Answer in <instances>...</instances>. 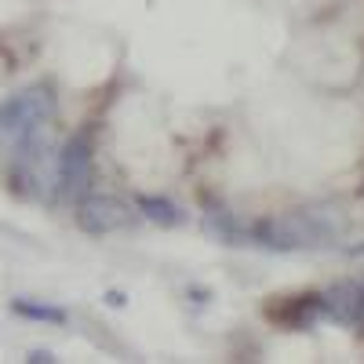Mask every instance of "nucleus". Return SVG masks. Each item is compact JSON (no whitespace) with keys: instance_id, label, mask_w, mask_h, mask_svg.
<instances>
[{"instance_id":"f257e3e1","label":"nucleus","mask_w":364,"mask_h":364,"mask_svg":"<svg viewBox=\"0 0 364 364\" xmlns=\"http://www.w3.org/2000/svg\"><path fill=\"white\" fill-rule=\"evenodd\" d=\"M343 233V215L336 208H302L277 219H262L252 226V240L273 252H295V248H321L331 245Z\"/></svg>"},{"instance_id":"f03ea898","label":"nucleus","mask_w":364,"mask_h":364,"mask_svg":"<svg viewBox=\"0 0 364 364\" xmlns=\"http://www.w3.org/2000/svg\"><path fill=\"white\" fill-rule=\"evenodd\" d=\"M55 117V95L51 87H26L18 95H11L8 102H0V139L4 142H33L41 128L51 124Z\"/></svg>"},{"instance_id":"7ed1b4c3","label":"nucleus","mask_w":364,"mask_h":364,"mask_svg":"<svg viewBox=\"0 0 364 364\" xmlns=\"http://www.w3.org/2000/svg\"><path fill=\"white\" fill-rule=\"evenodd\" d=\"M55 182L58 193L66 200H84L91 190V139L87 135H73L63 154H58V168H55Z\"/></svg>"},{"instance_id":"20e7f679","label":"nucleus","mask_w":364,"mask_h":364,"mask_svg":"<svg viewBox=\"0 0 364 364\" xmlns=\"http://www.w3.org/2000/svg\"><path fill=\"white\" fill-rule=\"evenodd\" d=\"M135 215H132V208L124 200H117V197H84L77 200V226L91 237H106V233H117V230H124L132 226Z\"/></svg>"},{"instance_id":"39448f33","label":"nucleus","mask_w":364,"mask_h":364,"mask_svg":"<svg viewBox=\"0 0 364 364\" xmlns=\"http://www.w3.org/2000/svg\"><path fill=\"white\" fill-rule=\"evenodd\" d=\"M321 314L336 324L364 328V284H336L321 295Z\"/></svg>"},{"instance_id":"423d86ee","label":"nucleus","mask_w":364,"mask_h":364,"mask_svg":"<svg viewBox=\"0 0 364 364\" xmlns=\"http://www.w3.org/2000/svg\"><path fill=\"white\" fill-rule=\"evenodd\" d=\"M139 211L149 219V223H157V226H182V211H178V204H171L168 197H139Z\"/></svg>"},{"instance_id":"0eeeda50","label":"nucleus","mask_w":364,"mask_h":364,"mask_svg":"<svg viewBox=\"0 0 364 364\" xmlns=\"http://www.w3.org/2000/svg\"><path fill=\"white\" fill-rule=\"evenodd\" d=\"M15 314H22V317H29V321L66 324V310H58V306H44V302H29V299H15Z\"/></svg>"},{"instance_id":"6e6552de","label":"nucleus","mask_w":364,"mask_h":364,"mask_svg":"<svg viewBox=\"0 0 364 364\" xmlns=\"http://www.w3.org/2000/svg\"><path fill=\"white\" fill-rule=\"evenodd\" d=\"M208 230H215L226 245H237V240H240V230L230 219V211H208Z\"/></svg>"},{"instance_id":"1a4fd4ad","label":"nucleus","mask_w":364,"mask_h":364,"mask_svg":"<svg viewBox=\"0 0 364 364\" xmlns=\"http://www.w3.org/2000/svg\"><path fill=\"white\" fill-rule=\"evenodd\" d=\"M29 360H44V364H48V360H55V357H51L48 350H33V353H29Z\"/></svg>"}]
</instances>
